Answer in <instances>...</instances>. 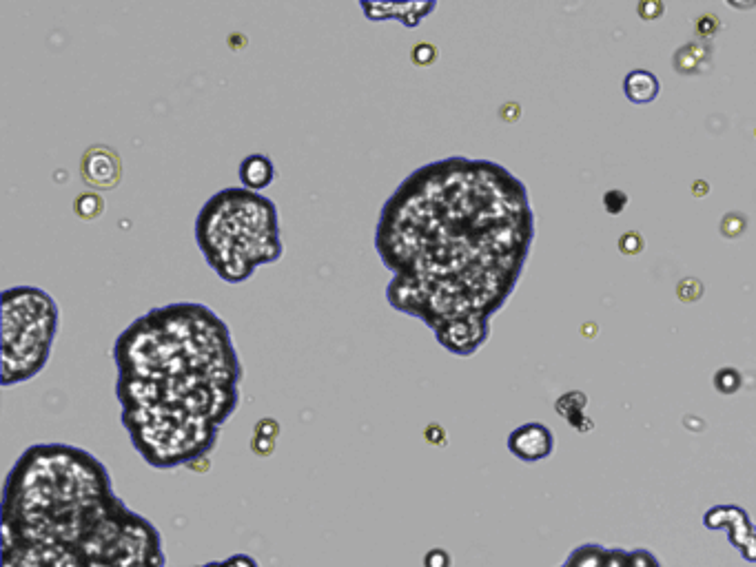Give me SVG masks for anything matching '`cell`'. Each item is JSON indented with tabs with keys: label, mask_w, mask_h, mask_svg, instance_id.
I'll return each instance as SVG.
<instances>
[{
	"label": "cell",
	"mask_w": 756,
	"mask_h": 567,
	"mask_svg": "<svg viewBox=\"0 0 756 567\" xmlns=\"http://www.w3.org/2000/svg\"><path fill=\"white\" fill-rule=\"evenodd\" d=\"M714 388L723 395H734L741 388V373L737 368H721L714 375Z\"/></svg>",
	"instance_id": "obj_15"
},
{
	"label": "cell",
	"mask_w": 756,
	"mask_h": 567,
	"mask_svg": "<svg viewBox=\"0 0 756 567\" xmlns=\"http://www.w3.org/2000/svg\"><path fill=\"white\" fill-rule=\"evenodd\" d=\"M719 231L723 237H728V240H737V237L748 231V218H745L741 211L725 213L719 222Z\"/></svg>",
	"instance_id": "obj_14"
},
{
	"label": "cell",
	"mask_w": 756,
	"mask_h": 567,
	"mask_svg": "<svg viewBox=\"0 0 756 567\" xmlns=\"http://www.w3.org/2000/svg\"><path fill=\"white\" fill-rule=\"evenodd\" d=\"M118 501L98 457L67 443H38L7 474L5 545H78Z\"/></svg>",
	"instance_id": "obj_2"
},
{
	"label": "cell",
	"mask_w": 756,
	"mask_h": 567,
	"mask_svg": "<svg viewBox=\"0 0 756 567\" xmlns=\"http://www.w3.org/2000/svg\"><path fill=\"white\" fill-rule=\"evenodd\" d=\"M122 426L140 457L162 470L193 468V461L207 459L220 432V426L211 421L169 404L122 408Z\"/></svg>",
	"instance_id": "obj_5"
},
{
	"label": "cell",
	"mask_w": 756,
	"mask_h": 567,
	"mask_svg": "<svg viewBox=\"0 0 756 567\" xmlns=\"http://www.w3.org/2000/svg\"><path fill=\"white\" fill-rule=\"evenodd\" d=\"M60 328L54 295L32 284L3 293V386L32 381L43 373Z\"/></svg>",
	"instance_id": "obj_4"
},
{
	"label": "cell",
	"mask_w": 756,
	"mask_h": 567,
	"mask_svg": "<svg viewBox=\"0 0 756 567\" xmlns=\"http://www.w3.org/2000/svg\"><path fill=\"white\" fill-rule=\"evenodd\" d=\"M628 195L626 193H623L621 189H610V191H606V195H604V209H606V213H610V215H619V213H623V209H626V206H628Z\"/></svg>",
	"instance_id": "obj_18"
},
{
	"label": "cell",
	"mask_w": 756,
	"mask_h": 567,
	"mask_svg": "<svg viewBox=\"0 0 756 567\" xmlns=\"http://www.w3.org/2000/svg\"><path fill=\"white\" fill-rule=\"evenodd\" d=\"M196 244L222 282H247L260 266L282 260L278 206L244 187L222 189L198 213Z\"/></svg>",
	"instance_id": "obj_3"
},
{
	"label": "cell",
	"mask_w": 756,
	"mask_h": 567,
	"mask_svg": "<svg viewBox=\"0 0 756 567\" xmlns=\"http://www.w3.org/2000/svg\"><path fill=\"white\" fill-rule=\"evenodd\" d=\"M105 198L98 191H85L80 193L76 202H74V209L78 213L80 220H96L102 215V211H105Z\"/></svg>",
	"instance_id": "obj_13"
},
{
	"label": "cell",
	"mask_w": 756,
	"mask_h": 567,
	"mask_svg": "<svg viewBox=\"0 0 756 567\" xmlns=\"http://www.w3.org/2000/svg\"><path fill=\"white\" fill-rule=\"evenodd\" d=\"M360 9L364 16L373 20V23H382V20H397L408 29H415L422 25V20L431 16L437 3L428 0V3H360Z\"/></svg>",
	"instance_id": "obj_8"
},
{
	"label": "cell",
	"mask_w": 756,
	"mask_h": 567,
	"mask_svg": "<svg viewBox=\"0 0 756 567\" xmlns=\"http://www.w3.org/2000/svg\"><path fill=\"white\" fill-rule=\"evenodd\" d=\"M506 448L513 457L524 463H537L544 461L555 450V437L548 426L539 424V421H530V424L517 426L510 432L506 439Z\"/></svg>",
	"instance_id": "obj_6"
},
{
	"label": "cell",
	"mask_w": 756,
	"mask_h": 567,
	"mask_svg": "<svg viewBox=\"0 0 756 567\" xmlns=\"http://www.w3.org/2000/svg\"><path fill=\"white\" fill-rule=\"evenodd\" d=\"M617 246H619V251H621L623 255L635 257V255H639V253L643 251V237H641V233H637V231H628V233H623V235L619 237Z\"/></svg>",
	"instance_id": "obj_17"
},
{
	"label": "cell",
	"mask_w": 756,
	"mask_h": 567,
	"mask_svg": "<svg viewBox=\"0 0 756 567\" xmlns=\"http://www.w3.org/2000/svg\"><path fill=\"white\" fill-rule=\"evenodd\" d=\"M586 404H588V397L584 393H579V390H570V393L561 395L557 399L555 410H557V415L564 417L572 428L590 430V426H592L590 419L584 417Z\"/></svg>",
	"instance_id": "obj_12"
},
{
	"label": "cell",
	"mask_w": 756,
	"mask_h": 567,
	"mask_svg": "<svg viewBox=\"0 0 756 567\" xmlns=\"http://www.w3.org/2000/svg\"><path fill=\"white\" fill-rule=\"evenodd\" d=\"M202 567H260V565L249 554H236V556H231V559L222 561V563H209V565H202Z\"/></svg>",
	"instance_id": "obj_23"
},
{
	"label": "cell",
	"mask_w": 756,
	"mask_h": 567,
	"mask_svg": "<svg viewBox=\"0 0 756 567\" xmlns=\"http://www.w3.org/2000/svg\"><path fill=\"white\" fill-rule=\"evenodd\" d=\"M703 293H706V286H703V282L697 280V277H686V280H681L677 284V297L686 304L699 302Z\"/></svg>",
	"instance_id": "obj_16"
},
{
	"label": "cell",
	"mask_w": 756,
	"mask_h": 567,
	"mask_svg": "<svg viewBox=\"0 0 756 567\" xmlns=\"http://www.w3.org/2000/svg\"><path fill=\"white\" fill-rule=\"evenodd\" d=\"M604 567H606V559H604ZM632 567H661V565L650 552L635 550L632 552Z\"/></svg>",
	"instance_id": "obj_24"
},
{
	"label": "cell",
	"mask_w": 756,
	"mask_h": 567,
	"mask_svg": "<svg viewBox=\"0 0 756 567\" xmlns=\"http://www.w3.org/2000/svg\"><path fill=\"white\" fill-rule=\"evenodd\" d=\"M754 136H756V131H754Z\"/></svg>",
	"instance_id": "obj_27"
},
{
	"label": "cell",
	"mask_w": 756,
	"mask_h": 567,
	"mask_svg": "<svg viewBox=\"0 0 756 567\" xmlns=\"http://www.w3.org/2000/svg\"><path fill=\"white\" fill-rule=\"evenodd\" d=\"M708 67H710V49L706 45L688 43L686 47L677 49V54H674V69H677L679 74L694 76V74H701V71Z\"/></svg>",
	"instance_id": "obj_11"
},
{
	"label": "cell",
	"mask_w": 756,
	"mask_h": 567,
	"mask_svg": "<svg viewBox=\"0 0 756 567\" xmlns=\"http://www.w3.org/2000/svg\"><path fill=\"white\" fill-rule=\"evenodd\" d=\"M437 60V47L431 45V43H420L415 45L413 49V63L420 65V67H428L433 65Z\"/></svg>",
	"instance_id": "obj_19"
},
{
	"label": "cell",
	"mask_w": 756,
	"mask_h": 567,
	"mask_svg": "<svg viewBox=\"0 0 756 567\" xmlns=\"http://www.w3.org/2000/svg\"><path fill=\"white\" fill-rule=\"evenodd\" d=\"M637 12L643 20H657L663 16V12H666V7H663V3H659V0H641Z\"/></svg>",
	"instance_id": "obj_20"
},
{
	"label": "cell",
	"mask_w": 756,
	"mask_h": 567,
	"mask_svg": "<svg viewBox=\"0 0 756 567\" xmlns=\"http://www.w3.org/2000/svg\"><path fill=\"white\" fill-rule=\"evenodd\" d=\"M535 229L526 184L502 164H426L386 200L377 224V253L393 271L386 300L433 333L490 324L524 275Z\"/></svg>",
	"instance_id": "obj_1"
},
{
	"label": "cell",
	"mask_w": 756,
	"mask_h": 567,
	"mask_svg": "<svg viewBox=\"0 0 756 567\" xmlns=\"http://www.w3.org/2000/svg\"><path fill=\"white\" fill-rule=\"evenodd\" d=\"M424 565L426 567H448V565H451V559H448V554L444 550H433L424 559Z\"/></svg>",
	"instance_id": "obj_25"
},
{
	"label": "cell",
	"mask_w": 756,
	"mask_h": 567,
	"mask_svg": "<svg viewBox=\"0 0 756 567\" xmlns=\"http://www.w3.org/2000/svg\"><path fill=\"white\" fill-rule=\"evenodd\" d=\"M80 175H83L85 184L96 191L116 189L122 180L120 156L114 149L96 144L85 151L83 162H80Z\"/></svg>",
	"instance_id": "obj_7"
},
{
	"label": "cell",
	"mask_w": 756,
	"mask_h": 567,
	"mask_svg": "<svg viewBox=\"0 0 756 567\" xmlns=\"http://www.w3.org/2000/svg\"><path fill=\"white\" fill-rule=\"evenodd\" d=\"M710 193V184L703 182V180H697L692 184V195L694 198H706V195Z\"/></svg>",
	"instance_id": "obj_26"
},
{
	"label": "cell",
	"mask_w": 756,
	"mask_h": 567,
	"mask_svg": "<svg viewBox=\"0 0 756 567\" xmlns=\"http://www.w3.org/2000/svg\"><path fill=\"white\" fill-rule=\"evenodd\" d=\"M253 435H258V437H264V439L275 441V439H278V435H280L278 421H275V419H260L258 424H255Z\"/></svg>",
	"instance_id": "obj_22"
},
{
	"label": "cell",
	"mask_w": 756,
	"mask_h": 567,
	"mask_svg": "<svg viewBox=\"0 0 756 567\" xmlns=\"http://www.w3.org/2000/svg\"><path fill=\"white\" fill-rule=\"evenodd\" d=\"M719 29H721V23H719V20L717 18H714L712 14H706V16H701L699 20H697V34L701 36V38H714V36H717V32H719Z\"/></svg>",
	"instance_id": "obj_21"
},
{
	"label": "cell",
	"mask_w": 756,
	"mask_h": 567,
	"mask_svg": "<svg viewBox=\"0 0 756 567\" xmlns=\"http://www.w3.org/2000/svg\"><path fill=\"white\" fill-rule=\"evenodd\" d=\"M238 178L244 189L262 193L275 182V164L267 153H251L240 162Z\"/></svg>",
	"instance_id": "obj_9"
},
{
	"label": "cell",
	"mask_w": 756,
	"mask_h": 567,
	"mask_svg": "<svg viewBox=\"0 0 756 567\" xmlns=\"http://www.w3.org/2000/svg\"><path fill=\"white\" fill-rule=\"evenodd\" d=\"M661 82L659 78L646 69H635L623 78V96H626L632 105H650L659 98Z\"/></svg>",
	"instance_id": "obj_10"
}]
</instances>
